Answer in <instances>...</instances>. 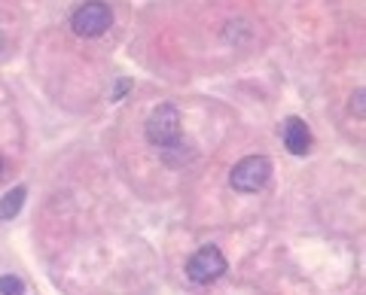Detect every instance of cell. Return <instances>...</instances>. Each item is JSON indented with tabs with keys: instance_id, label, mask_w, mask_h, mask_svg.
<instances>
[{
	"instance_id": "obj_6",
	"label": "cell",
	"mask_w": 366,
	"mask_h": 295,
	"mask_svg": "<svg viewBox=\"0 0 366 295\" xmlns=\"http://www.w3.org/2000/svg\"><path fill=\"white\" fill-rule=\"evenodd\" d=\"M25 195H28V189L16 186L13 192H6V195L0 198V222H9V219L19 217L21 207H25Z\"/></svg>"
},
{
	"instance_id": "obj_10",
	"label": "cell",
	"mask_w": 366,
	"mask_h": 295,
	"mask_svg": "<svg viewBox=\"0 0 366 295\" xmlns=\"http://www.w3.org/2000/svg\"><path fill=\"white\" fill-rule=\"evenodd\" d=\"M0 177H4V158H0Z\"/></svg>"
},
{
	"instance_id": "obj_5",
	"label": "cell",
	"mask_w": 366,
	"mask_h": 295,
	"mask_svg": "<svg viewBox=\"0 0 366 295\" xmlns=\"http://www.w3.org/2000/svg\"><path fill=\"white\" fill-rule=\"evenodd\" d=\"M284 146L293 155H305L312 150V131H308V125L300 116H290L284 122Z\"/></svg>"
},
{
	"instance_id": "obj_3",
	"label": "cell",
	"mask_w": 366,
	"mask_h": 295,
	"mask_svg": "<svg viewBox=\"0 0 366 295\" xmlns=\"http://www.w3.org/2000/svg\"><path fill=\"white\" fill-rule=\"evenodd\" d=\"M113 25V13H110V6L104 4V0H89V4L83 6H76L74 9V16H71V28L76 37H101L107 28Z\"/></svg>"
},
{
	"instance_id": "obj_4",
	"label": "cell",
	"mask_w": 366,
	"mask_h": 295,
	"mask_svg": "<svg viewBox=\"0 0 366 295\" xmlns=\"http://www.w3.org/2000/svg\"><path fill=\"white\" fill-rule=\"evenodd\" d=\"M226 256L220 253V247H214V244H208V247H202V249H196V253L189 256V262H187V277L192 280V283H214V280H220L223 274H226Z\"/></svg>"
},
{
	"instance_id": "obj_9",
	"label": "cell",
	"mask_w": 366,
	"mask_h": 295,
	"mask_svg": "<svg viewBox=\"0 0 366 295\" xmlns=\"http://www.w3.org/2000/svg\"><path fill=\"white\" fill-rule=\"evenodd\" d=\"M351 110L357 113V116L363 119V88H357V92L351 95Z\"/></svg>"
},
{
	"instance_id": "obj_2",
	"label": "cell",
	"mask_w": 366,
	"mask_h": 295,
	"mask_svg": "<svg viewBox=\"0 0 366 295\" xmlns=\"http://www.w3.org/2000/svg\"><path fill=\"white\" fill-rule=\"evenodd\" d=\"M272 177V162L266 155H247L242 158L232 174H229V186H232L235 192H242V195H250V192H259L262 186L269 183Z\"/></svg>"
},
{
	"instance_id": "obj_7",
	"label": "cell",
	"mask_w": 366,
	"mask_h": 295,
	"mask_svg": "<svg viewBox=\"0 0 366 295\" xmlns=\"http://www.w3.org/2000/svg\"><path fill=\"white\" fill-rule=\"evenodd\" d=\"M0 295H25V283L16 274H4L0 277Z\"/></svg>"
},
{
	"instance_id": "obj_1",
	"label": "cell",
	"mask_w": 366,
	"mask_h": 295,
	"mask_svg": "<svg viewBox=\"0 0 366 295\" xmlns=\"http://www.w3.org/2000/svg\"><path fill=\"white\" fill-rule=\"evenodd\" d=\"M147 140L159 150H168L171 143L180 140V110L174 104H159L150 116H147Z\"/></svg>"
},
{
	"instance_id": "obj_8",
	"label": "cell",
	"mask_w": 366,
	"mask_h": 295,
	"mask_svg": "<svg viewBox=\"0 0 366 295\" xmlns=\"http://www.w3.org/2000/svg\"><path fill=\"white\" fill-rule=\"evenodd\" d=\"M129 88H132V79H119L117 88H113V92H110V100H122V95L129 92Z\"/></svg>"
}]
</instances>
